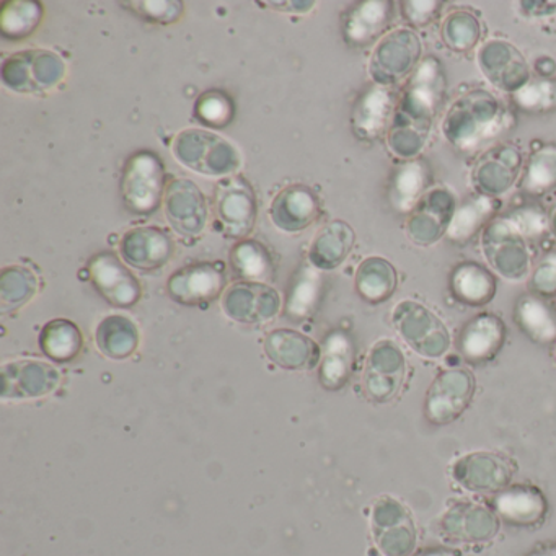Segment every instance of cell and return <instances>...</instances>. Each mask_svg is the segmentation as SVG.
Wrapping results in <instances>:
<instances>
[{
  "label": "cell",
  "mask_w": 556,
  "mask_h": 556,
  "mask_svg": "<svg viewBox=\"0 0 556 556\" xmlns=\"http://www.w3.org/2000/svg\"><path fill=\"white\" fill-rule=\"evenodd\" d=\"M214 216L219 232L230 239H243L252 232L258 216V201L252 185L230 175L223 178L214 190Z\"/></svg>",
  "instance_id": "5"
},
{
  "label": "cell",
  "mask_w": 556,
  "mask_h": 556,
  "mask_svg": "<svg viewBox=\"0 0 556 556\" xmlns=\"http://www.w3.org/2000/svg\"><path fill=\"white\" fill-rule=\"evenodd\" d=\"M233 271L253 282H262L273 271V258L268 249L256 240H240L230 252Z\"/></svg>",
  "instance_id": "35"
},
{
  "label": "cell",
  "mask_w": 556,
  "mask_h": 556,
  "mask_svg": "<svg viewBox=\"0 0 556 556\" xmlns=\"http://www.w3.org/2000/svg\"><path fill=\"white\" fill-rule=\"evenodd\" d=\"M458 514L465 519V526L455 527L448 530L452 539L460 542H481L491 539L496 533L497 522L493 514L480 506L455 507Z\"/></svg>",
  "instance_id": "38"
},
{
  "label": "cell",
  "mask_w": 556,
  "mask_h": 556,
  "mask_svg": "<svg viewBox=\"0 0 556 556\" xmlns=\"http://www.w3.org/2000/svg\"><path fill=\"white\" fill-rule=\"evenodd\" d=\"M532 286L539 294H556V253L546 255L535 273H533Z\"/></svg>",
  "instance_id": "45"
},
{
  "label": "cell",
  "mask_w": 556,
  "mask_h": 556,
  "mask_svg": "<svg viewBox=\"0 0 556 556\" xmlns=\"http://www.w3.org/2000/svg\"><path fill=\"white\" fill-rule=\"evenodd\" d=\"M395 281L392 265L382 258L366 260L357 269V292L363 295V299L374 304L390 298L395 289Z\"/></svg>",
  "instance_id": "34"
},
{
  "label": "cell",
  "mask_w": 556,
  "mask_h": 556,
  "mask_svg": "<svg viewBox=\"0 0 556 556\" xmlns=\"http://www.w3.org/2000/svg\"><path fill=\"white\" fill-rule=\"evenodd\" d=\"M265 351L282 369L305 370L317 366L320 348L311 338L294 330L271 331L265 340Z\"/></svg>",
  "instance_id": "22"
},
{
  "label": "cell",
  "mask_w": 556,
  "mask_h": 556,
  "mask_svg": "<svg viewBox=\"0 0 556 556\" xmlns=\"http://www.w3.org/2000/svg\"><path fill=\"white\" fill-rule=\"evenodd\" d=\"M527 556H556V543H543Z\"/></svg>",
  "instance_id": "48"
},
{
  "label": "cell",
  "mask_w": 556,
  "mask_h": 556,
  "mask_svg": "<svg viewBox=\"0 0 556 556\" xmlns=\"http://www.w3.org/2000/svg\"><path fill=\"white\" fill-rule=\"evenodd\" d=\"M90 279L105 301L115 307H132L141 299V285L113 253H99L89 263Z\"/></svg>",
  "instance_id": "11"
},
{
  "label": "cell",
  "mask_w": 556,
  "mask_h": 556,
  "mask_svg": "<svg viewBox=\"0 0 556 556\" xmlns=\"http://www.w3.org/2000/svg\"><path fill=\"white\" fill-rule=\"evenodd\" d=\"M174 252V240L159 227H136L128 230L119 243L123 260L142 271L164 268Z\"/></svg>",
  "instance_id": "17"
},
{
  "label": "cell",
  "mask_w": 556,
  "mask_h": 556,
  "mask_svg": "<svg viewBox=\"0 0 556 556\" xmlns=\"http://www.w3.org/2000/svg\"><path fill=\"white\" fill-rule=\"evenodd\" d=\"M494 289L496 282L493 275L477 263H464L452 275V291L464 304H486L493 299Z\"/></svg>",
  "instance_id": "29"
},
{
  "label": "cell",
  "mask_w": 556,
  "mask_h": 556,
  "mask_svg": "<svg viewBox=\"0 0 556 556\" xmlns=\"http://www.w3.org/2000/svg\"><path fill=\"white\" fill-rule=\"evenodd\" d=\"M226 286L224 266L197 263L178 269L168 279V294L178 304L203 305L219 298Z\"/></svg>",
  "instance_id": "12"
},
{
  "label": "cell",
  "mask_w": 556,
  "mask_h": 556,
  "mask_svg": "<svg viewBox=\"0 0 556 556\" xmlns=\"http://www.w3.org/2000/svg\"><path fill=\"white\" fill-rule=\"evenodd\" d=\"M60 383V374L41 361H15L2 367L4 399H35L48 395Z\"/></svg>",
  "instance_id": "19"
},
{
  "label": "cell",
  "mask_w": 556,
  "mask_h": 556,
  "mask_svg": "<svg viewBox=\"0 0 556 556\" xmlns=\"http://www.w3.org/2000/svg\"><path fill=\"white\" fill-rule=\"evenodd\" d=\"M517 324L536 343H552L556 338V318L549 307L535 298H526L516 308Z\"/></svg>",
  "instance_id": "36"
},
{
  "label": "cell",
  "mask_w": 556,
  "mask_h": 556,
  "mask_svg": "<svg viewBox=\"0 0 556 556\" xmlns=\"http://www.w3.org/2000/svg\"><path fill=\"white\" fill-rule=\"evenodd\" d=\"M504 325L494 315L483 314L468 321L458 338V350L470 363L491 359L501 350Z\"/></svg>",
  "instance_id": "24"
},
{
  "label": "cell",
  "mask_w": 556,
  "mask_h": 556,
  "mask_svg": "<svg viewBox=\"0 0 556 556\" xmlns=\"http://www.w3.org/2000/svg\"><path fill=\"white\" fill-rule=\"evenodd\" d=\"M527 240L509 217H497L483 229L481 247L488 262L507 278L516 279L526 273Z\"/></svg>",
  "instance_id": "8"
},
{
  "label": "cell",
  "mask_w": 556,
  "mask_h": 556,
  "mask_svg": "<svg viewBox=\"0 0 556 556\" xmlns=\"http://www.w3.org/2000/svg\"><path fill=\"white\" fill-rule=\"evenodd\" d=\"M496 201L488 197H475L465 201L448 226L447 237L457 245H467L481 229L490 224V217L496 211Z\"/></svg>",
  "instance_id": "27"
},
{
  "label": "cell",
  "mask_w": 556,
  "mask_h": 556,
  "mask_svg": "<svg viewBox=\"0 0 556 556\" xmlns=\"http://www.w3.org/2000/svg\"><path fill=\"white\" fill-rule=\"evenodd\" d=\"M281 298L271 286L263 282H236L223 298V311L239 324H266L278 315Z\"/></svg>",
  "instance_id": "10"
},
{
  "label": "cell",
  "mask_w": 556,
  "mask_h": 556,
  "mask_svg": "<svg viewBox=\"0 0 556 556\" xmlns=\"http://www.w3.org/2000/svg\"><path fill=\"white\" fill-rule=\"evenodd\" d=\"M321 201L312 188L291 185L279 191L269 207L273 224L286 233H298L317 223Z\"/></svg>",
  "instance_id": "18"
},
{
  "label": "cell",
  "mask_w": 556,
  "mask_h": 556,
  "mask_svg": "<svg viewBox=\"0 0 556 556\" xmlns=\"http://www.w3.org/2000/svg\"><path fill=\"white\" fill-rule=\"evenodd\" d=\"M353 227L344 220H331L327 226L321 227L315 236L314 242L308 252V260L318 269L338 268L350 255L354 247Z\"/></svg>",
  "instance_id": "25"
},
{
  "label": "cell",
  "mask_w": 556,
  "mask_h": 556,
  "mask_svg": "<svg viewBox=\"0 0 556 556\" xmlns=\"http://www.w3.org/2000/svg\"><path fill=\"white\" fill-rule=\"evenodd\" d=\"M324 364H321V382L330 389L343 386L351 366V346L343 333L330 334L325 344Z\"/></svg>",
  "instance_id": "37"
},
{
  "label": "cell",
  "mask_w": 556,
  "mask_h": 556,
  "mask_svg": "<svg viewBox=\"0 0 556 556\" xmlns=\"http://www.w3.org/2000/svg\"><path fill=\"white\" fill-rule=\"evenodd\" d=\"M517 109L533 115L556 109V83L549 79L530 80L522 89L513 93Z\"/></svg>",
  "instance_id": "40"
},
{
  "label": "cell",
  "mask_w": 556,
  "mask_h": 556,
  "mask_svg": "<svg viewBox=\"0 0 556 556\" xmlns=\"http://www.w3.org/2000/svg\"><path fill=\"white\" fill-rule=\"evenodd\" d=\"M164 210L175 232L184 237L200 236L210 217L206 197L197 184L187 178H177L168 185Z\"/></svg>",
  "instance_id": "9"
},
{
  "label": "cell",
  "mask_w": 556,
  "mask_h": 556,
  "mask_svg": "<svg viewBox=\"0 0 556 556\" xmlns=\"http://www.w3.org/2000/svg\"><path fill=\"white\" fill-rule=\"evenodd\" d=\"M507 217L513 220L514 226L517 227V230L522 233L526 240L542 237L549 227L548 217L545 216V213L540 207L535 206L519 207V210L513 211Z\"/></svg>",
  "instance_id": "44"
},
{
  "label": "cell",
  "mask_w": 556,
  "mask_h": 556,
  "mask_svg": "<svg viewBox=\"0 0 556 556\" xmlns=\"http://www.w3.org/2000/svg\"><path fill=\"white\" fill-rule=\"evenodd\" d=\"M403 8L409 24L426 25L439 14L441 2H405Z\"/></svg>",
  "instance_id": "46"
},
{
  "label": "cell",
  "mask_w": 556,
  "mask_h": 556,
  "mask_svg": "<svg viewBox=\"0 0 556 556\" xmlns=\"http://www.w3.org/2000/svg\"><path fill=\"white\" fill-rule=\"evenodd\" d=\"M494 510L509 526L533 527L545 519L546 501L535 488L514 486L494 497Z\"/></svg>",
  "instance_id": "23"
},
{
  "label": "cell",
  "mask_w": 556,
  "mask_h": 556,
  "mask_svg": "<svg viewBox=\"0 0 556 556\" xmlns=\"http://www.w3.org/2000/svg\"><path fill=\"white\" fill-rule=\"evenodd\" d=\"M445 80L434 58L419 64L399 99L389 131V148L403 159L415 157L425 148L432 119L444 100Z\"/></svg>",
  "instance_id": "1"
},
{
  "label": "cell",
  "mask_w": 556,
  "mask_h": 556,
  "mask_svg": "<svg viewBox=\"0 0 556 556\" xmlns=\"http://www.w3.org/2000/svg\"><path fill=\"white\" fill-rule=\"evenodd\" d=\"M374 529L379 548L386 556H409L415 549L413 517L396 501H380L374 510Z\"/></svg>",
  "instance_id": "16"
},
{
  "label": "cell",
  "mask_w": 556,
  "mask_h": 556,
  "mask_svg": "<svg viewBox=\"0 0 556 556\" xmlns=\"http://www.w3.org/2000/svg\"><path fill=\"white\" fill-rule=\"evenodd\" d=\"M172 152L188 170L206 177H230L240 167L236 146L206 129L181 131L172 144Z\"/></svg>",
  "instance_id": "3"
},
{
  "label": "cell",
  "mask_w": 556,
  "mask_h": 556,
  "mask_svg": "<svg viewBox=\"0 0 556 556\" xmlns=\"http://www.w3.org/2000/svg\"><path fill=\"white\" fill-rule=\"evenodd\" d=\"M478 64L486 79L506 92L516 93L530 83L529 64L519 50L507 41H488L478 51Z\"/></svg>",
  "instance_id": "14"
},
{
  "label": "cell",
  "mask_w": 556,
  "mask_h": 556,
  "mask_svg": "<svg viewBox=\"0 0 556 556\" xmlns=\"http://www.w3.org/2000/svg\"><path fill=\"white\" fill-rule=\"evenodd\" d=\"M520 188L530 197H542L556 188V146L533 152L523 167Z\"/></svg>",
  "instance_id": "31"
},
{
  "label": "cell",
  "mask_w": 556,
  "mask_h": 556,
  "mask_svg": "<svg viewBox=\"0 0 556 556\" xmlns=\"http://www.w3.org/2000/svg\"><path fill=\"white\" fill-rule=\"evenodd\" d=\"M413 556H460L455 549L451 548H438V546H431V548L421 549Z\"/></svg>",
  "instance_id": "47"
},
{
  "label": "cell",
  "mask_w": 556,
  "mask_h": 556,
  "mask_svg": "<svg viewBox=\"0 0 556 556\" xmlns=\"http://www.w3.org/2000/svg\"><path fill=\"white\" fill-rule=\"evenodd\" d=\"M84 338L76 324L64 318L45 325L40 334V346L50 359L58 363L73 361L83 350Z\"/></svg>",
  "instance_id": "30"
},
{
  "label": "cell",
  "mask_w": 556,
  "mask_h": 556,
  "mask_svg": "<svg viewBox=\"0 0 556 556\" xmlns=\"http://www.w3.org/2000/svg\"><path fill=\"white\" fill-rule=\"evenodd\" d=\"M396 106L399 100L390 87H369L354 106L353 129L357 138L379 139L392 126Z\"/></svg>",
  "instance_id": "20"
},
{
  "label": "cell",
  "mask_w": 556,
  "mask_h": 556,
  "mask_svg": "<svg viewBox=\"0 0 556 556\" xmlns=\"http://www.w3.org/2000/svg\"><path fill=\"white\" fill-rule=\"evenodd\" d=\"M442 37L452 50H471L480 38V24L470 12H454L445 18Z\"/></svg>",
  "instance_id": "42"
},
{
  "label": "cell",
  "mask_w": 556,
  "mask_h": 556,
  "mask_svg": "<svg viewBox=\"0 0 556 556\" xmlns=\"http://www.w3.org/2000/svg\"><path fill=\"white\" fill-rule=\"evenodd\" d=\"M428 184L429 170L426 162H405L393 174L392 185H390V203L402 213L415 210L418 201L425 197Z\"/></svg>",
  "instance_id": "26"
},
{
  "label": "cell",
  "mask_w": 556,
  "mask_h": 556,
  "mask_svg": "<svg viewBox=\"0 0 556 556\" xmlns=\"http://www.w3.org/2000/svg\"><path fill=\"white\" fill-rule=\"evenodd\" d=\"M390 2H359L344 15L343 37L350 47L366 48L382 37L392 21Z\"/></svg>",
  "instance_id": "21"
},
{
  "label": "cell",
  "mask_w": 556,
  "mask_h": 556,
  "mask_svg": "<svg viewBox=\"0 0 556 556\" xmlns=\"http://www.w3.org/2000/svg\"><path fill=\"white\" fill-rule=\"evenodd\" d=\"M129 8L152 24H175L180 21L185 5L175 0H144V2H129Z\"/></svg>",
  "instance_id": "43"
},
{
  "label": "cell",
  "mask_w": 556,
  "mask_h": 556,
  "mask_svg": "<svg viewBox=\"0 0 556 556\" xmlns=\"http://www.w3.org/2000/svg\"><path fill=\"white\" fill-rule=\"evenodd\" d=\"M194 115L203 125L226 128L236 116V106L226 93L220 90H210L198 99Z\"/></svg>",
  "instance_id": "41"
},
{
  "label": "cell",
  "mask_w": 556,
  "mask_h": 556,
  "mask_svg": "<svg viewBox=\"0 0 556 556\" xmlns=\"http://www.w3.org/2000/svg\"><path fill=\"white\" fill-rule=\"evenodd\" d=\"M421 58V41L413 31L395 30L377 45L370 56L369 73L376 86L390 87L413 73Z\"/></svg>",
  "instance_id": "7"
},
{
  "label": "cell",
  "mask_w": 556,
  "mask_h": 556,
  "mask_svg": "<svg viewBox=\"0 0 556 556\" xmlns=\"http://www.w3.org/2000/svg\"><path fill=\"white\" fill-rule=\"evenodd\" d=\"M165 167L151 151H139L128 159L122 177V194L128 211L151 216L165 197Z\"/></svg>",
  "instance_id": "4"
},
{
  "label": "cell",
  "mask_w": 556,
  "mask_h": 556,
  "mask_svg": "<svg viewBox=\"0 0 556 556\" xmlns=\"http://www.w3.org/2000/svg\"><path fill=\"white\" fill-rule=\"evenodd\" d=\"M522 157L513 146L501 144L481 155L471 172V185L481 197L507 193L519 177Z\"/></svg>",
  "instance_id": "13"
},
{
  "label": "cell",
  "mask_w": 556,
  "mask_h": 556,
  "mask_svg": "<svg viewBox=\"0 0 556 556\" xmlns=\"http://www.w3.org/2000/svg\"><path fill=\"white\" fill-rule=\"evenodd\" d=\"M320 294V278L312 269L304 268L289 292L286 314L294 320L307 317L315 308Z\"/></svg>",
  "instance_id": "39"
},
{
  "label": "cell",
  "mask_w": 556,
  "mask_h": 556,
  "mask_svg": "<svg viewBox=\"0 0 556 556\" xmlns=\"http://www.w3.org/2000/svg\"><path fill=\"white\" fill-rule=\"evenodd\" d=\"M455 198L447 190H431L418 201L406 229L418 245H431L447 233L455 214Z\"/></svg>",
  "instance_id": "15"
},
{
  "label": "cell",
  "mask_w": 556,
  "mask_h": 556,
  "mask_svg": "<svg viewBox=\"0 0 556 556\" xmlns=\"http://www.w3.org/2000/svg\"><path fill=\"white\" fill-rule=\"evenodd\" d=\"M506 106L486 90H471L451 106L442 132L462 152L480 151L510 126Z\"/></svg>",
  "instance_id": "2"
},
{
  "label": "cell",
  "mask_w": 556,
  "mask_h": 556,
  "mask_svg": "<svg viewBox=\"0 0 556 556\" xmlns=\"http://www.w3.org/2000/svg\"><path fill=\"white\" fill-rule=\"evenodd\" d=\"M64 74L63 58L48 50L22 51L2 64V83L18 93L47 92L63 80Z\"/></svg>",
  "instance_id": "6"
},
{
  "label": "cell",
  "mask_w": 556,
  "mask_h": 556,
  "mask_svg": "<svg viewBox=\"0 0 556 556\" xmlns=\"http://www.w3.org/2000/svg\"><path fill=\"white\" fill-rule=\"evenodd\" d=\"M548 226L552 229L553 236H556V204L553 206L552 214H549Z\"/></svg>",
  "instance_id": "49"
},
{
  "label": "cell",
  "mask_w": 556,
  "mask_h": 556,
  "mask_svg": "<svg viewBox=\"0 0 556 556\" xmlns=\"http://www.w3.org/2000/svg\"><path fill=\"white\" fill-rule=\"evenodd\" d=\"M38 291V279L24 266H9L0 275V311L2 314L17 311L34 299Z\"/></svg>",
  "instance_id": "33"
},
{
  "label": "cell",
  "mask_w": 556,
  "mask_h": 556,
  "mask_svg": "<svg viewBox=\"0 0 556 556\" xmlns=\"http://www.w3.org/2000/svg\"><path fill=\"white\" fill-rule=\"evenodd\" d=\"M138 344V327L123 315H110L97 328V346L112 359H126Z\"/></svg>",
  "instance_id": "28"
},
{
  "label": "cell",
  "mask_w": 556,
  "mask_h": 556,
  "mask_svg": "<svg viewBox=\"0 0 556 556\" xmlns=\"http://www.w3.org/2000/svg\"><path fill=\"white\" fill-rule=\"evenodd\" d=\"M43 18V5L31 0H9L0 11V31L11 40L30 37Z\"/></svg>",
  "instance_id": "32"
}]
</instances>
